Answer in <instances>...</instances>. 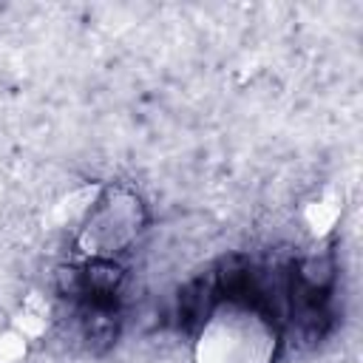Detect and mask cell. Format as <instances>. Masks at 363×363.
Segmentation results:
<instances>
[{"label": "cell", "instance_id": "1", "mask_svg": "<svg viewBox=\"0 0 363 363\" xmlns=\"http://www.w3.org/2000/svg\"><path fill=\"white\" fill-rule=\"evenodd\" d=\"M335 258L329 252H315L298 261L292 284H289V298H303V301H326V295L335 286Z\"/></svg>", "mask_w": 363, "mask_h": 363}, {"label": "cell", "instance_id": "2", "mask_svg": "<svg viewBox=\"0 0 363 363\" xmlns=\"http://www.w3.org/2000/svg\"><path fill=\"white\" fill-rule=\"evenodd\" d=\"M79 329H82V337L88 340V346L94 352L111 349L113 340H116V335H119V312H116L113 301L88 298V303L82 309Z\"/></svg>", "mask_w": 363, "mask_h": 363}, {"label": "cell", "instance_id": "3", "mask_svg": "<svg viewBox=\"0 0 363 363\" xmlns=\"http://www.w3.org/2000/svg\"><path fill=\"white\" fill-rule=\"evenodd\" d=\"M216 298H218V289H216L213 278H196V281H190L179 292V303H176L179 326L187 329V332H196L210 318Z\"/></svg>", "mask_w": 363, "mask_h": 363}, {"label": "cell", "instance_id": "4", "mask_svg": "<svg viewBox=\"0 0 363 363\" xmlns=\"http://www.w3.org/2000/svg\"><path fill=\"white\" fill-rule=\"evenodd\" d=\"M82 275H85V295L88 298L113 301V295L119 292V286L125 281V267L108 255H96L82 267Z\"/></svg>", "mask_w": 363, "mask_h": 363}, {"label": "cell", "instance_id": "5", "mask_svg": "<svg viewBox=\"0 0 363 363\" xmlns=\"http://www.w3.org/2000/svg\"><path fill=\"white\" fill-rule=\"evenodd\" d=\"M54 286H57V292L65 295V298H82V295H85V275H82V267L60 264L57 272H54Z\"/></svg>", "mask_w": 363, "mask_h": 363}]
</instances>
